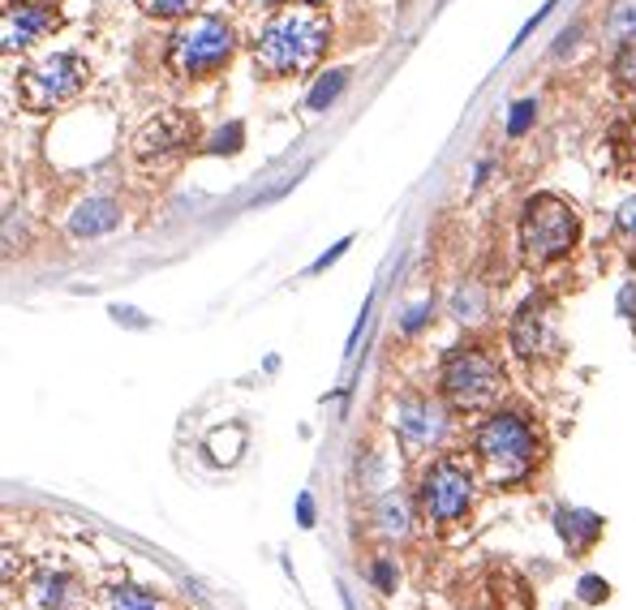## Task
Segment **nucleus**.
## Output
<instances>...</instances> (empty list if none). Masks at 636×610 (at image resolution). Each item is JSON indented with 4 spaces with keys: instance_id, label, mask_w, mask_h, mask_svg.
<instances>
[{
    "instance_id": "1",
    "label": "nucleus",
    "mask_w": 636,
    "mask_h": 610,
    "mask_svg": "<svg viewBox=\"0 0 636 610\" xmlns=\"http://www.w3.org/2000/svg\"><path fill=\"white\" fill-rule=\"evenodd\" d=\"M331 43V18L327 9L318 5H293V9H280L276 18L267 22L263 39L254 48V69L263 78H288V74H301L310 69L323 48Z\"/></svg>"
},
{
    "instance_id": "2",
    "label": "nucleus",
    "mask_w": 636,
    "mask_h": 610,
    "mask_svg": "<svg viewBox=\"0 0 636 610\" xmlns=\"http://www.w3.org/2000/svg\"><path fill=\"white\" fill-rule=\"evenodd\" d=\"M473 452L495 486H516L538 464V430L520 413H490L473 434Z\"/></svg>"
},
{
    "instance_id": "3",
    "label": "nucleus",
    "mask_w": 636,
    "mask_h": 610,
    "mask_svg": "<svg viewBox=\"0 0 636 610\" xmlns=\"http://www.w3.org/2000/svg\"><path fill=\"white\" fill-rule=\"evenodd\" d=\"M576 237H581V220H576L572 202L559 194H533L520 215V250H525L529 267H546L555 258L572 254Z\"/></svg>"
},
{
    "instance_id": "4",
    "label": "nucleus",
    "mask_w": 636,
    "mask_h": 610,
    "mask_svg": "<svg viewBox=\"0 0 636 610\" xmlns=\"http://www.w3.org/2000/svg\"><path fill=\"white\" fill-rule=\"evenodd\" d=\"M233 48H237L233 26L224 18H211V13H194L168 39V69L177 78H207L228 65Z\"/></svg>"
},
{
    "instance_id": "5",
    "label": "nucleus",
    "mask_w": 636,
    "mask_h": 610,
    "mask_svg": "<svg viewBox=\"0 0 636 610\" xmlns=\"http://www.w3.org/2000/svg\"><path fill=\"white\" fill-rule=\"evenodd\" d=\"M503 387V366L482 344H460L443 361V396L452 409H486Z\"/></svg>"
},
{
    "instance_id": "6",
    "label": "nucleus",
    "mask_w": 636,
    "mask_h": 610,
    "mask_svg": "<svg viewBox=\"0 0 636 610\" xmlns=\"http://www.w3.org/2000/svg\"><path fill=\"white\" fill-rule=\"evenodd\" d=\"M194 138H198L194 116L185 108H164L134 134V159L147 172H168L172 164H181V155L194 147Z\"/></svg>"
},
{
    "instance_id": "7",
    "label": "nucleus",
    "mask_w": 636,
    "mask_h": 610,
    "mask_svg": "<svg viewBox=\"0 0 636 610\" xmlns=\"http://www.w3.org/2000/svg\"><path fill=\"white\" fill-rule=\"evenodd\" d=\"M417 503H422L426 520H435V525H452V520H460V516L469 512V503H473V473H469V464L456 460V456H439L422 473Z\"/></svg>"
},
{
    "instance_id": "8",
    "label": "nucleus",
    "mask_w": 636,
    "mask_h": 610,
    "mask_svg": "<svg viewBox=\"0 0 636 610\" xmlns=\"http://www.w3.org/2000/svg\"><path fill=\"white\" fill-rule=\"evenodd\" d=\"M86 78H91V69H86L82 56L56 52V56H48V61H39L35 69H26L22 82H18V95L31 112H52L56 104L74 99L86 86Z\"/></svg>"
},
{
    "instance_id": "9",
    "label": "nucleus",
    "mask_w": 636,
    "mask_h": 610,
    "mask_svg": "<svg viewBox=\"0 0 636 610\" xmlns=\"http://www.w3.org/2000/svg\"><path fill=\"white\" fill-rule=\"evenodd\" d=\"M56 22H61V13H56L48 0H22V5H9L5 18H0V39H5V52L31 48L35 39L56 31Z\"/></svg>"
},
{
    "instance_id": "10",
    "label": "nucleus",
    "mask_w": 636,
    "mask_h": 610,
    "mask_svg": "<svg viewBox=\"0 0 636 610\" xmlns=\"http://www.w3.org/2000/svg\"><path fill=\"white\" fill-rule=\"evenodd\" d=\"M508 344L516 348V357H525V361L555 353V327H551V310H546V301H525L512 314Z\"/></svg>"
},
{
    "instance_id": "11",
    "label": "nucleus",
    "mask_w": 636,
    "mask_h": 610,
    "mask_svg": "<svg viewBox=\"0 0 636 610\" xmlns=\"http://www.w3.org/2000/svg\"><path fill=\"white\" fill-rule=\"evenodd\" d=\"M396 426L404 439H413V443H430V439H439V430H443V417L439 409L430 400H400V409H396Z\"/></svg>"
},
{
    "instance_id": "12",
    "label": "nucleus",
    "mask_w": 636,
    "mask_h": 610,
    "mask_svg": "<svg viewBox=\"0 0 636 610\" xmlns=\"http://www.w3.org/2000/svg\"><path fill=\"white\" fill-rule=\"evenodd\" d=\"M121 224V207L112 198H86L82 207L69 215V232L74 237H104Z\"/></svg>"
},
{
    "instance_id": "13",
    "label": "nucleus",
    "mask_w": 636,
    "mask_h": 610,
    "mask_svg": "<svg viewBox=\"0 0 636 610\" xmlns=\"http://www.w3.org/2000/svg\"><path fill=\"white\" fill-rule=\"evenodd\" d=\"M555 525H559V537L576 550V555H585V550L602 537V516H594V512H559Z\"/></svg>"
},
{
    "instance_id": "14",
    "label": "nucleus",
    "mask_w": 636,
    "mask_h": 610,
    "mask_svg": "<svg viewBox=\"0 0 636 610\" xmlns=\"http://www.w3.org/2000/svg\"><path fill=\"white\" fill-rule=\"evenodd\" d=\"M344 86H349V69H327V74L310 86L306 108H310V112H327L331 104H336V95L344 91Z\"/></svg>"
},
{
    "instance_id": "15",
    "label": "nucleus",
    "mask_w": 636,
    "mask_h": 610,
    "mask_svg": "<svg viewBox=\"0 0 636 610\" xmlns=\"http://www.w3.org/2000/svg\"><path fill=\"white\" fill-rule=\"evenodd\" d=\"M108 610H164V606L134 585H117V589H108Z\"/></svg>"
},
{
    "instance_id": "16",
    "label": "nucleus",
    "mask_w": 636,
    "mask_h": 610,
    "mask_svg": "<svg viewBox=\"0 0 636 610\" xmlns=\"http://www.w3.org/2000/svg\"><path fill=\"white\" fill-rule=\"evenodd\" d=\"M615 78H619V86L636 91V31L624 35V43H619V52H615Z\"/></svg>"
},
{
    "instance_id": "17",
    "label": "nucleus",
    "mask_w": 636,
    "mask_h": 610,
    "mask_svg": "<svg viewBox=\"0 0 636 610\" xmlns=\"http://www.w3.org/2000/svg\"><path fill=\"white\" fill-rule=\"evenodd\" d=\"M202 0H142V9L151 13V18H185V13H194Z\"/></svg>"
},
{
    "instance_id": "18",
    "label": "nucleus",
    "mask_w": 636,
    "mask_h": 610,
    "mask_svg": "<svg viewBox=\"0 0 636 610\" xmlns=\"http://www.w3.org/2000/svg\"><path fill=\"white\" fill-rule=\"evenodd\" d=\"M241 138H245V125L233 121V125H224L220 134L207 142V151H211V155H233V151H241Z\"/></svg>"
},
{
    "instance_id": "19",
    "label": "nucleus",
    "mask_w": 636,
    "mask_h": 610,
    "mask_svg": "<svg viewBox=\"0 0 636 610\" xmlns=\"http://www.w3.org/2000/svg\"><path fill=\"white\" fill-rule=\"evenodd\" d=\"M533 116H538V104L533 99H520V104H512V116H508V138H525Z\"/></svg>"
},
{
    "instance_id": "20",
    "label": "nucleus",
    "mask_w": 636,
    "mask_h": 610,
    "mask_svg": "<svg viewBox=\"0 0 636 610\" xmlns=\"http://www.w3.org/2000/svg\"><path fill=\"white\" fill-rule=\"evenodd\" d=\"M379 529L383 533H404L409 525H404V503L400 499H383L379 503Z\"/></svg>"
},
{
    "instance_id": "21",
    "label": "nucleus",
    "mask_w": 636,
    "mask_h": 610,
    "mask_svg": "<svg viewBox=\"0 0 636 610\" xmlns=\"http://www.w3.org/2000/svg\"><path fill=\"white\" fill-rule=\"evenodd\" d=\"M611 31L615 35H632L636 31V0H619L611 9Z\"/></svg>"
},
{
    "instance_id": "22",
    "label": "nucleus",
    "mask_w": 636,
    "mask_h": 610,
    "mask_svg": "<svg viewBox=\"0 0 636 610\" xmlns=\"http://www.w3.org/2000/svg\"><path fill=\"white\" fill-rule=\"evenodd\" d=\"M65 598V576H43L39 580V602L43 606H61Z\"/></svg>"
},
{
    "instance_id": "23",
    "label": "nucleus",
    "mask_w": 636,
    "mask_h": 610,
    "mask_svg": "<svg viewBox=\"0 0 636 610\" xmlns=\"http://www.w3.org/2000/svg\"><path fill=\"white\" fill-rule=\"evenodd\" d=\"M611 598V585H606L602 576H585L581 580V602H606Z\"/></svg>"
},
{
    "instance_id": "24",
    "label": "nucleus",
    "mask_w": 636,
    "mask_h": 610,
    "mask_svg": "<svg viewBox=\"0 0 636 610\" xmlns=\"http://www.w3.org/2000/svg\"><path fill=\"white\" fill-rule=\"evenodd\" d=\"M370 576H374V585H379L383 593H387V589H396V572H392V563H387V559L374 563V572H370Z\"/></svg>"
},
{
    "instance_id": "25",
    "label": "nucleus",
    "mask_w": 636,
    "mask_h": 610,
    "mask_svg": "<svg viewBox=\"0 0 636 610\" xmlns=\"http://www.w3.org/2000/svg\"><path fill=\"white\" fill-rule=\"evenodd\" d=\"M349 245H353V241H349V237H344V241L336 245V250H327L323 258H314V263H310V271H327V267H331V263H336V258H340V254H344V250H349Z\"/></svg>"
},
{
    "instance_id": "26",
    "label": "nucleus",
    "mask_w": 636,
    "mask_h": 610,
    "mask_svg": "<svg viewBox=\"0 0 636 610\" xmlns=\"http://www.w3.org/2000/svg\"><path fill=\"white\" fill-rule=\"evenodd\" d=\"M297 525H301V529H310V525H314V499H310V495H301V499H297Z\"/></svg>"
},
{
    "instance_id": "27",
    "label": "nucleus",
    "mask_w": 636,
    "mask_h": 610,
    "mask_svg": "<svg viewBox=\"0 0 636 610\" xmlns=\"http://www.w3.org/2000/svg\"><path fill=\"white\" fill-rule=\"evenodd\" d=\"M426 314H430V305H417V310H409V318H404V327H409V331H417V327L426 323Z\"/></svg>"
},
{
    "instance_id": "28",
    "label": "nucleus",
    "mask_w": 636,
    "mask_h": 610,
    "mask_svg": "<svg viewBox=\"0 0 636 610\" xmlns=\"http://www.w3.org/2000/svg\"><path fill=\"white\" fill-rule=\"evenodd\" d=\"M619 224H624V228H636V202H628V207H624V215H619Z\"/></svg>"
},
{
    "instance_id": "29",
    "label": "nucleus",
    "mask_w": 636,
    "mask_h": 610,
    "mask_svg": "<svg viewBox=\"0 0 636 610\" xmlns=\"http://www.w3.org/2000/svg\"><path fill=\"white\" fill-rule=\"evenodd\" d=\"M258 5H284V0H258Z\"/></svg>"
}]
</instances>
